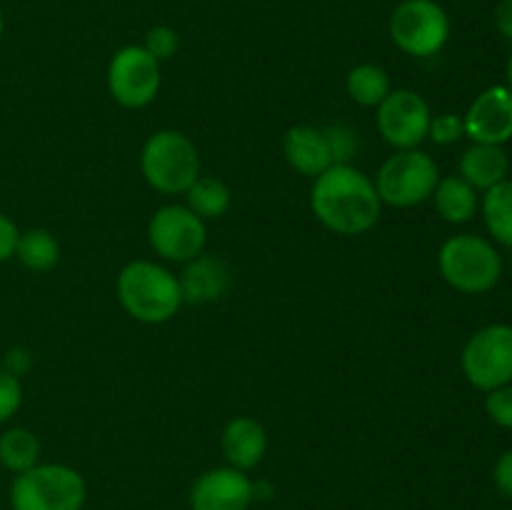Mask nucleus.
I'll return each instance as SVG.
<instances>
[{
  "instance_id": "nucleus-1",
  "label": "nucleus",
  "mask_w": 512,
  "mask_h": 510,
  "mask_svg": "<svg viewBox=\"0 0 512 510\" xmlns=\"http://www.w3.org/2000/svg\"><path fill=\"white\" fill-rule=\"evenodd\" d=\"M310 210L323 228L335 235H363L375 228L383 203L370 175L348 165H330L313 178Z\"/></svg>"
},
{
  "instance_id": "nucleus-2",
  "label": "nucleus",
  "mask_w": 512,
  "mask_h": 510,
  "mask_svg": "<svg viewBox=\"0 0 512 510\" xmlns=\"http://www.w3.org/2000/svg\"><path fill=\"white\" fill-rule=\"evenodd\" d=\"M115 298L133 320L163 325L183 308L178 275L155 260H130L115 278Z\"/></svg>"
},
{
  "instance_id": "nucleus-3",
  "label": "nucleus",
  "mask_w": 512,
  "mask_h": 510,
  "mask_svg": "<svg viewBox=\"0 0 512 510\" xmlns=\"http://www.w3.org/2000/svg\"><path fill=\"white\" fill-rule=\"evenodd\" d=\"M10 510H83L88 483L65 463H38L13 475L8 490Z\"/></svg>"
},
{
  "instance_id": "nucleus-4",
  "label": "nucleus",
  "mask_w": 512,
  "mask_h": 510,
  "mask_svg": "<svg viewBox=\"0 0 512 510\" xmlns=\"http://www.w3.org/2000/svg\"><path fill=\"white\" fill-rule=\"evenodd\" d=\"M140 173L155 193L183 195L200 178L198 148L180 130H155L140 150Z\"/></svg>"
},
{
  "instance_id": "nucleus-5",
  "label": "nucleus",
  "mask_w": 512,
  "mask_h": 510,
  "mask_svg": "<svg viewBox=\"0 0 512 510\" xmlns=\"http://www.w3.org/2000/svg\"><path fill=\"white\" fill-rule=\"evenodd\" d=\"M438 270L445 283L458 293L483 295L498 285L503 258L483 235L460 233L440 245Z\"/></svg>"
},
{
  "instance_id": "nucleus-6",
  "label": "nucleus",
  "mask_w": 512,
  "mask_h": 510,
  "mask_svg": "<svg viewBox=\"0 0 512 510\" xmlns=\"http://www.w3.org/2000/svg\"><path fill=\"white\" fill-rule=\"evenodd\" d=\"M440 180L438 163L420 148L395 150L378 168L373 183L380 203L390 208H415L433 195Z\"/></svg>"
},
{
  "instance_id": "nucleus-7",
  "label": "nucleus",
  "mask_w": 512,
  "mask_h": 510,
  "mask_svg": "<svg viewBox=\"0 0 512 510\" xmlns=\"http://www.w3.org/2000/svg\"><path fill=\"white\" fill-rule=\"evenodd\" d=\"M390 40L410 58H433L450 38V15L438 0H400L390 13Z\"/></svg>"
},
{
  "instance_id": "nucleus-8",
  "label": "nucleus",
  "mask_w": 512,
  "mask_h": 510,
  "mask_svg": "<svg viewBox=\"0 0 512 510\" xmlns=\"http://www.w3.org/2000/svg\"><path fill=\"white\" fill-rule=\"evenodd\" d=\"M460 368L465 380L483 393L512 383V325L490 323L475 330L460 355Z\"/></svg>"
},
{
  "instance_id": "nucleus-9",
  "label": "nucleus",
  "mask_w": 512,
  "mask_h": 510,
  "mask_svg": "<svg viewBox=\"0 0 512 510\" xmlns=\"http://www.w3.org/2000/svg\"><path fill=\"white\" fill-rule=\"evenodd\" d=\"M160 63L143 45H123L108 63L105 83L110 98L128 110H140L160 93Z\"/></svg>"
},
{
  "instance_id": "nucleus-10",
  "label": "nucleus",
  "mask_w": 512,
  "mask_h": 510,
  "mask_svg": "<svg viewBox=\"0 0 512 510\" xmlns=\"http://www.w3.org/2000/svg\"><path fill=\"white\" fill-rule=\"evenodd\" d=\"M148 243L168 263H188L200 255L208 243V228L188 205L170 203L153 213L148 223Z\"/></svg>"
},
{
  "instance_id": "nucleus-11",
  "label": "nucleus",
  "mask_w": 512,
  "mask_h": 510,
  "mask_svg": "<svg viewBox=\"0 0 512 510\" xmlns=\"http://www.w3.org/2000/svg\"><path fill=\"white\" fill-rule=\"evenodd\" d=\"M430 120H433V110L428 100L410 88L390 90L388 98L375 108L378 133L395 150L420 148V143L428 138Z\"/></svg>"
},
{
  "instance_id": "nucleus-12",
  "label": "nucleus",
  "mask_w": 512,
  "mask_h": 510,
  "mask_svg": "<svg viewBox=\"0 0 512 510\" xmlns=\"http://www.w3.org/2000/svg\"><path fill=\"white\" fill-rule=\"evenodd\" d=\"M255 500V483L248 473L230 465L210 468L193 480L190 510H248Z\"/></svg>"
},
{
  "instance_id": "nucleus-13",
  "label": "nucleus",
  "mask_w": 512,
  "mask_h": 510,
  "mask_svg": "<svg viewBox=\"0 0 512 510\" xmlns=\"http://www.w3.org/2000/svg\"><path fill=\"white\" fill-rule=\"evenodd\" d=\"M463 123L473 143L505 145L512 138V93L505 85L485 88L470 103Z\"/></svg>"
},
{
  "instance_id": "nucleus-14",
  "label": "nucleus",
  "mask_w": 512,
  "mask_h": 510,
  "mask_svg": "<svg viewBox=\"0 0 512 510\" xmlns=\"http://www.w3.org/2000/svg\"><path fill=\"white\" fill-rule=\"evenodd\" d=\"M178 285L180 293H183V303L208 305L225 298V293L233 285V273L223 258L200 253L188 263H183V270L178 273Z\"/></svg>"
},
{
  "instance_id": "nucleus-15",
  "label": "nucleus",
  "mask_w": 512,
  "mask_h": 510,
  "mask_svg": "<svg viewBox=\"0 0 512 510\" xmlns=\"http://www.w3.org/2000/svg\"><path fill=\"white\" fill-rule=\"evenodd\" d=\"M220 450L230 468H238L243 473L258 468L268 453V433L263 425L250 415H235L228 420L220 435Z\"/></svg>"
},
{
  "instance_id": "nucleus-16",
  "label": "nucleus",
  "mask_w": 512,
  "mask_h": 510,
  "mask_svg": "<svg viewBox=\"0 0 512 510\" xmlns=\"http://www.w3.org/2000/svg\"><path fill=\"white\" fill-rule=\"evenodd\" d=\"M283 153L290 168L308 178H318L323 170L333 165L328 138L323 128L315 125H293L283 138Z\"/></svg>"
},
{
  "instance_id": "nucleus-17",
  "label": "nucleus",
  "mask_w": 512,
  "mask_h": 510,
  "mask_svg": "<svg viewBox=\"0 0 512 510\" xmlns=\"http://www.w3.org/2000/svg\"><path fill=\"white\" fill-rule=\"evenodd\" d=\"M508 170L510 160L503 145L473 143L460 155L458 163L460 178L473 185L475 190H483V193L488 188H493V185L508 180Z\"/></svg>"
},
{
  "instance_id": "nucleus-18",
  "label": "nucleus",
  "mask_w": 512,
  "mask_h": 510,
  "mask_svg": "<svg viewBox=\"0 0 512 510\" xmlns=\"http://www.w3.org/2000/svg\"><path fill=\"white\" fill-rule=\"evenodd\" d=\"M430 200H433L435 205V213H438L445 223L453 225L470 223L480 208L478 190L470 183H465L460 175H445V178L440 175Z\"/></svg>"
},
{
  "instance_id": "nucleus-19",
  "label": "nucleus",
  "mask_w": 512,
  "mask_h": 510,
  "mask_svg": "<svg viewBox=\"0 0 512 510\" xmlns=\"http://www.w3.org/2000/svg\"><path fill=\"white\" fill-rule=\"evenodd\" d=\"M390 90H393V83L383 65L360 63L350 68L345 78V93L360 108H378L388 98Z\"/></svg>"
},
{
  "instance_id": "nucleus-20",
  "label": "nucleus",
  "mask_w": 512,
  "mask_h": 510,
  "mask_svg": "<svg viewBox=\"0 0 512 510\" xmlns=\"http://www.w3.org/2000/svg\"><path fill=\"white\" fill-rule=\"evenodd\" d=\"M183 195L185 205L205 223L223 218L230 210V203H233V193H230L228 183L215 178V175H200Z\"/></svg>"
},
{
  "instance_id": "nucleus-21",
  "label": "nucleus",
  "mask_w": 512,
  "mask_h": 510,
  "mask_svg": "<svg viewBox=\"0 0 512 510\" xmlns=\"http://www.w3.org/2000/svg\"><path fill=\"white\" fill-rule=\"evenodd\" d=\"M15 260L33 273H48L60 260V243L48 228L20 230Z\"/></svg>"
},
{
  "instance_id": "nucleus-22",
  "label": "nucleus",
  "mask_w": 512,
  "mask_h": 510,
  "mask_svg": "<svg viewBox=\"0 0 512 510\" xmlns=\"http://www.w3.org/2000/svg\"><path fill=\"white\" fill-rule=\"evenodd\" d=\"M38 463L40 440L33 430L13 425V428H5L0 433V468L13 475H20Z\"/></svg>"
},
{
  "instance_id": "nucleus-23",
  "label": "nucleus",
  "mask_w": 512,
  "mask_h": 510,
  "mask_svg": "<svg viewBox=\"0 0 512 510\" xmlns=\"http://www.w3.org/2000/svg\"><path fill=\"white\" fill-rule=\"evenodd\" d=\"M480 210L495 243L512 248V180H503L485 190Z\"/></svg>"
},
{
  "instance_id": "nucleus-24",
  "label": "nucleus",
  "mask_w": 512,
  "mask_h": 510,
  "mask_svg": "<svg viewBox=\"0 0 512 510\" xmlns=\"http://www.w3.org/2000/svg\"><path fill=\"white\" fill-rule=\"evenodd\" d=\"M325 138H328L330 155H333V165H348L358 153V133L348 125H328L323 128Z\"/></svg>"
},
{
  "instance_id": "nucleus-25",
  "label": "nucleus",
  "mask_w": 512,
  "mask_h": 510,
  "mask_svg": "<svg viewBox=\"0 0 512 510\" xmlns=\"http://www.w3.org/2000/svg\"><path fill=\"white\" fill-rule=\"evenodd\" d=\"M143 48L153 55L158 63L163 60H170L180 48V35L178 30L170 28V25H153V28L145 33Z\"/></svg>"
},
{
  "instance_id": "nucleus-26",
  "label": "nucleus",
  "mask_w": 512,
  "mask_h": 510,
  "mask_svg": "<svg viewBox=\"0 0 512 510\" xmlns=\"http://www.w3.org/2000/svg\"><path fill=\"white\" fill-rule=\"evenodd\" d=\"M485 413L495 425L512 430V383L485 393Z\"/></svg>"
},
{
  "instance_id": "nucleus-27",
  "label": "nucleus",
  "mask_w": 512,
  "mask_h": 510,
  "mask_svg": "<svg viewBox=\"0 0 512 510\" xmlns=\"http://www.w3.org/2000/svg\"><path fill=\"white\" fill-rule=\"evenodd\" d=\"M23 405V383L0 368V425L8 423Z\"/></svg>"
},
{
  "instance_id": "nucleus-28",
  "label": "nucleus",
  "mask_w": 512,
  "mask_h": 510,
  "mask_svg": "<svg viewBox=\"0 0 512 510\" xmlns=\"http://www.w3.org/2000/svg\"><path fill=\"white\" fill-rule=\"evenodd\" d=\"M463 135H465V123L460 115L443 113V115H433V120H430L428 138L433 140V143L453 145V143H458Z\"/></svg>"
},
{
  "instance_id": "nucleus-29",
  "label": "nucleus",
  "mask_w": 512,
  "mask_h": 510,
  "mask_svg": "<svg viewBox=\"0 0 512 510\" xmlns=\"http://www.w3.org/2000/svg\"><path fill=\"white\" fill-rule=\"evenodd\" d=\"M0 368H3L5 373L15 375V378H23V375H28L30 368H33V353H30L25 345H13V348L5 350L3 365H0Z\"/></svg>"
},
{
  "instance_id": "nucleus-30",
  "label": "nucleus",
  "mask_w": 512,
  "mask_h": 510,
  "mask_svg": "<svg viewBox=\"0 0 512 510\" xmlns=\"http://www.w3.org/2000/svg\"><path fill=\"white\" fill-rule=\"evenodd\" d=\"M20 228L10 215L0 213V265L15 258V248H18Z\"/></svg>"
},
{
  "instance_id": "nucleus-31",
  "label": "nucleus",
  "mask_w": 512,
  "mask_h": 510,
  "mask_svg": "<svg viewBox=\"0 0 512 510\" xmlns=\"http://www.w3.org/2000/svg\"><path fill=\"white\" fill-rule=\"evenodd\" d=\"M493 483L503 498L512 500V448L503 450V453L498 455V460H495Z\"/></svg>"
},
{
  "instance_id": "nucleus-32",
  "label": "nucleus",
  "mask_w": 512,
  "mask_h": 510,
  "mask_svg": "<svg viewBox=\"0 0 512 510\" xmlns=\"http://www.w3.org/2000/svg\"><path fill=\"white\" fill-rule=\"evenodd\" d=\"M495 25H498L500 35L512 40V0H500L495 8Z\"/></svg>"
},
{
  "instance_id": "nucleus-33",
  "label": "nucleus",
  "mask_w": 512,
  "mask_h": 510,
  "mask_svg": "<svg viewBox=\"0 0 512 510\" xmlns=\"http://www.w3.org/2000/svg\"><path fill=\"white\" fill-rule=\"evenodd\" d=\"M505 88H508L510 93H512V55H510V60H508V68H505Z\"/></svg>"
},
{
  "instance_id": "nucleus-34",
  "label": "nucleus",
  "mask_w": 512,
  "mask_h": 510,
  "mask_svg": "<svg viewBox=\"0 0 512 510\" xmlns=\"http://www.w3.org/2000/svg\"><path fill=\"white\" fill-rule=\"evenodd\" d=\"M5 35V15H3V8H0V40H3Z\"/></svg>"
}]
</instances>
